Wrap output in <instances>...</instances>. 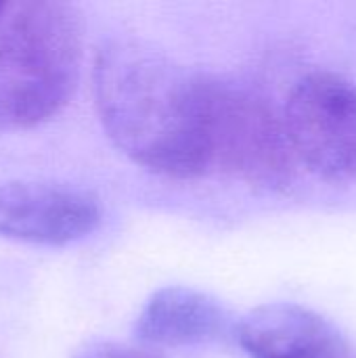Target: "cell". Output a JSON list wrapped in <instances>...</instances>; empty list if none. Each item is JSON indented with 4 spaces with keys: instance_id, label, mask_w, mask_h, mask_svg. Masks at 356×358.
<instances>
[{
    "instance_id": "obj_1",
    "label": "cell",
    "mask_w": 356,
    "mask_h": 358,
    "mask_svg": "<svg viewBox=\"0 0 356 358\" xmlns=\"http://www.w3.org/2000/svg\"><path fill=\"white\" fill-rule=\"evenodd\" d=\"M92 78L101 124L132 162L174 178L212 168L208 76L145 40L122 36L101 46Z\"/></svg>"
},
{
    "instance_id": "obj_2",
    "label": "cell",
    "mask_w": 356,
    "mask_h": 358,
    "mask_svg": "<svg viewBox=\"0 0 356 358\" xmlns=\"http://www.w3.org/2000/svg\"><path fill=\"white\" fill-rule=\"evenodd\" d=\"M82 63V23L71 4L0 2V130L50 120L69 101Z\"/></svg>"
},
{
    "instance_id": "obj_3",
    "label": "cell",
    "mask_w": 356,
    "mask_h": 358,
    "mask_svg": "<svg viewBox=\"0 0 356 358\" xmlns=\"http://www.w3.org/2000/svg\"><path fill=\"white\" fill-rule=\"evenodd\" d=\"M208 138L212 166L266 189L292 180L296 155L285 122L252 88L208 76Z\"/></svg>"
},
{
    "instance_id": "obj_4",
    "label": "cell",
    "mask_w": 356,
    "mask_h": 358,
    "mask_svg": "<svg viewBox=\"0 0 356 358\" xmlns=\"http://www.w3.org/2000/svg\"><path fill=\"white\" fill-rule=\"evenodd\" d=\"M294 155L327 180L356 178V86L332 71L302 78L285 107Z\"/></svg>"
},
{
    "instance_id": "obj_5",
    "label": "cell",
    "mask_w": 356,
    "mask_h": 358,
    "mask_svg": "<svg viewBox=\"0 0 356 358\" xmlns=\"http://www.w3.org/2000/svg\"><path fill=\"white\" fill-rule=\"evenodd\" d=\"M101 222L97 197L59 182L13 180L0 185V235L44 245H65Z\"/></svg>"
},
{
    "instance_id": "obj_6",
    "label": "cell",
    "mask_w": 356,
    "mask_h": 358,
    "mask_svg": "<svg viewBox=\"0 0 356 358\" xmlns=\"http://www.w3.org/2000/svg\"><path fill=\"white\" fill-rule=\"evenodd\" d=\"M237 340L250 358H346L344 336L311 308L277 302L250 310Z\"/></svg>"
},
{
    "instance_id": "obj_7",
    "label": "cell",
    "mask_w": 356,
    "mask_h": 358,
    "mask_svg": "<svg viewBox=\"0 0 356 358\" xmlns=\"http://www.w3.org/2000/svg\"><path fill=\"white\" fill-rule=\"evenodd\" d=\"M225 306L193 287L172 285L155 292L141 310L134 334L145 346H197L225 336Z\"/></svg>"
},
{
    "instance_id": "obj_8",
    "label": "cell",
    "mask_w": 356,
    "mask_h": 358,
    "mask_svg": "<svg viewBox=\"0 0 356 358\" xmlns=\"http://www.w3.org/2000/svg\"><path fill=\"white\" fill-rule=\"evenodd\" d=\"M73 358H164L157 348L151 346H128L118 342L92 340L82 344Z\"/></svg>"
},
{
    "instance_id": "obj_9",
    "label": "cell",
    "mask_w": 356,
    "mask_h": 358,
    "mask_svg": "<svg viewBox=\"0 0 356 358\" xmlns=\"http://www.w3.org/2000/svg\"><path fill=\"white\" fill-rule=\"evenodd\" d=\"M346 358H355V357H353V355H350V357H346Z\"/></svg>"
}]
</instances>
